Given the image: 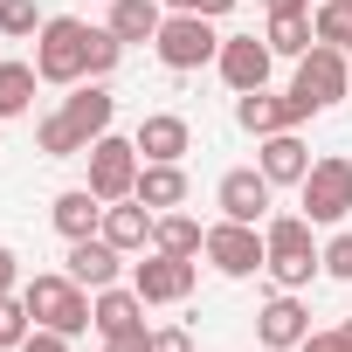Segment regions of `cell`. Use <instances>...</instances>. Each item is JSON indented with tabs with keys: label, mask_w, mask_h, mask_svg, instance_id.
I'll use <instances>...</instances> for the list:
<instances>
[{
	"label": "cell",
	"mask_w": 352,
	"mask_h": 352,
	"mask_svg": "<svg viewBox=\"0 0 352 352\" xmlns=\"http://www.w3.org/2000/svg\"><path fill=\"white\" fill-rule=\"evenodd\" d=\"M118 56H124V42H118L111 28H90V76H97V83L118 69Z\"/></svg>",
	"instance_id": "cell-30"
},
{
	"label": "cell",
	"mask_w": 352,
	"mask_h": 352,
	"mask_svg": "<svg viewBox=\"0 0 352 352\" xmlns=\"http://www.w3.org/2000/svg\"><path fill=\"white\" fill-rule=\"evenodd\" d=\"M263 242H270V276H276V290H304L311 270H324V249L311 242V221H304V214H270V221H263Z\"/></svg>",
	"instance_id": "cell-3"
},
{
	"label": "cell",
	"mask_w": 352,
	"mask_h": 352,
	"mask_svg": "<svg viewBox=\"0 0 352 352\" xmlns=\"http://www.w3.org/2000/svg\"><path fill=\"white\" fill-rule=\"evenodd\" d=\"M194 14H208V21H221V14H235V0H201Z\"/></svg>",
	"instance_id": "cell-36"
},
{
	"label": "cell",
	"mask_w": 352,
	"mask_h": 352,
	"mask_svg": "<svg viewBox=\"0 0 352 352\" xmlns=\"http://www.w3.org/2000/svg\"><path fill=\"white\" fill-rule=\"evenodd\" d=\"M270 63H276V49H270V42H256V35H221V56H214V69H221V83H228L235 97H249V90H270Z\"/></svg>",
	"instance_id": "cell-11"
},
{
	"label": "cell",
	"mask_w": 352,
	"mask_h": 352,
	"mask_svg": "<svg viewBox=\"0 0 352 352\" xmlns=\"http://www.w3.org/2000/svg\"><path fill=\"white\" fill-rule=\"evenodd\" d=\"M194 283H201V256H166V249H152L145 263H131V290H138L145 304H187Z\"/></svg>",
	"instance_id": "cell-9"
},
{
	"label": "cell",
	"mask_w": 352,
	"mask_h": 352,
	"mask_svg": "<svg viewBox=\"0 0 352 352\" xmlns=\"http://www.w3.org/2000/svg\"><path fill=\"white\" fill-rule=\"evenodd\" d=\"M28 331H35V311H28V304H21V290H14L8 304H0V352H14Z\"/></svg>",
	"instance_id": "cell-29"
},
{
	"label": "cell",
	"mask_w": 352,
	"mask_h": 352,
	"mask_svg": "<svg viewBox=\"0 0 352 352\" xmlns=\"http://www.w3.org/2000/svg\"><path fill=\"white\" fill-rule=\"evenodd\" d=\"M35 76H42V83H63V90L90 83V21L49 14L42 35H35Z\"/></svg>",
	"instance_id": "cell-1"
},
{
	"label": "cell",
	"mask_w": 352,
	"mask_h": 352,
	"mask_svg": "<svg viewBox=\"0 0 352 352\" xmlns=\"http://www.w3.org/2000/svg\"><path fill=\"white\" fill-rule=\"evenodd\" d=\"M311 338V311L297 304V290H276L263 311H256V345H276V352H297Z\"/></svg>",
	"instance_id": "cell-15"
},
{
	"label": "cell",
	"mask_w": 352,
	"mask_h": 352,
	"mask_svg": "<svg viewBox=\"0 0 352 352\" xmlns=\"http://www.w3.org/2000/svg\"><path fill=\"white\" fill-rule=\"evenodd\" d=\"M297 214H304L311 228H331V221H345V214H352V159H345V152L311 159L304 187H297Z\"/></svg>",
	"instance_id": "cell-4"
},
{
	"label": "cell",
	"mask_w": 352,
	"mask_h": 352,
	"mask_svg": "<svg viewBox=\"0 0 352 352\" xmlns=\"http://www.w3.org/2000/svg\"><path fill=\"white\" fill-rule=\"evenodd\" d=\"M324 276H338V283H352V228H338V235L324 242Z\"/></svg>",
	"instance_id": "cell-31"
},
{
	"label": "cell",
	"mask_w": 352,
	"mask_h": 352,
	"mask_svg": "<svg viewBox=\"0 0 352 352\" xmlns=\"http://www.w3.org/2000/svg\"><path fill=\"white\" fill-rule=\"evenodd\" d=\"M35 63H0V124L8 118H21V111H35Z\"/></svg>",
	"instance_id": "cell-24"
},
{
	"label": "cell",
	"mask_w": 352,
	"mask_h": 352,
	"mask_svg": "<svg viewBox=\"0 0 352 352\" xmlns=\"http://www.w3.org/2000/svg\"><path fill=\"white\" fill-rule=\"evenodd\" d=\"M345 56H352V49H345Z\"/></svg>",
	"instance_id": "cell-43"
},
{
	"label": "cell",
	"mask_w": 352,
	"mask_h": 352,
	"mask_svg": "<svg viewBox=\"0 0 352 352\" xmlns=\"http://www.w3.org/2000/svg\"><path fill=\"white\" fill-rule=\"evenodd\" d=\"M21 304L35 311V324H49V331H63V338L90 331V290H83L69 270H42V276H28V283H21Z\"/></svg>",
	"instance_id": "cell-2"
},
{
	"label": "cell",
	"mask_w": 352,
	"mask_h": 352,
	"mask_svg": "<svg viewBox=\"0 0 352 352\" xmlns=\"http://www.w3.org/2000/svg\"><path fill=\"white\" fill-rule=\"evenodd\" d=\"M63 270H69L83 290H111V283H118V270H124V249H111L104 235H83V242H69Z\"/></svg>",
	"instance_id": "cell-18"
},
{
	"label": "cell",
	"mask_w": 352,
	"mask_h": 352,
	"mask_svg": "<svg viewBox=\"0 0 352 352\" xmlns=\"http://www.w3.org/2000/svg\"><path fill=\"white\" fill-rule=\"evenodd\" d=\"M90 324L104 331V345H138L145 352V338H152L145 331V297L138 290H118V283L111 290H90Z\"/></svg>",
	"instance_id": "cell-10"
},
{
	"label": "cell",
	"mask_w": 352,
	"mask_h": 352,
	"mask_svg": "<svg viewBox=\"0 0 352 352\" xmlns=\"http://www.w3.org/2000/svg\"><path fill=\"white\" fill-rule=\"evenodd\" d=\"M21 290V270H14V249H0V304Z\"/></svg>",
	"instance_id": "cell-35"
},
{
	"label": "cell",
	"mask_w": 352,
	"mask_h": 352,
	"mask_svg": "<svg viewBox=\"0 0 352 352\" xmlns=\"http://www.w3.org/2000/svg\"><path fill=\"white\" fill-rule=\"evenodd\" d=\"M249 352H276V345H249Z\"/></svg>",
	"instance_id": "cell-41"
},
{
	"label": "cell",
	"mask_w": 352,
	"mask_h": 352,
	"mask_svg": "<svg viewBox=\"0 0 352 352\" xmlns=\"http://www.w3.org/2000/svg\"><path fill=\"white\" fill-rule=\"evenodd\" d=\"M256 166H263V180L270 187H304V173H311V145L297 131H270L256 138Z\"/></svg>",
	"instance_id": "cell-16"
},
{
	"label": "cell",
	"mask_w": 352,
	"mask_h": 352,
	"mask_svg": "<svg viewBox=\"0 0 352 352\" xmlns=\"http://www.w3.org/2000/svg\"><path fill=\"white\" fill-rule=\"evenodd\" d=\"M152 221H159V214H152L145 201H111V208H104V228H97V235H104L111 249L138 256V249H152Z\"/></svg>",
	"instance_id": "cell-19"
},
{
	"label": "cell",
	"mask_w": 352,
	"mask_h": 352,
	"mask_svg": "<svg viewBox=\"0 0 352 352\" xmlns=\"http://www.w3.org/2000/svg\"><path fill=\"white\" fill-rule=\"evenodd\" d=\"M83 159H90V194H97L104 208H111V201H131V194H138V166H145V159H138V145H131V138L104 131V138H97V145H90Z\"/></svg>",
	"instance_id": "cell-7"
},
{
	"label": "cell",
	"mask_w": 352,
	"mask_h": 352,
	"mask_svg": "<svg viewBox=\"0 0 352 352\" xmlns=\"http://www.w3.org/2000/svg\"><path fill=\"white\" fill-rule=\"evenodd\" d=\"M35 138H42V152H49V159H83V152H90V145H83V138L69 131V118H63V111H49Z\"/></svg>",
	"instance_id": "cell-28"
},
{
	"label": "cell",
	"mask_w": 352,
	"mask_h": 352,
	"mask_svg": "<svg viewBox=\"0 0 352 352\" xmlns=\"http://www.w3.org/2000/svg\"><path fill=\"white\" fill-rule=\"evenodd\" d=\"M145 352H194V338H187L180 324H166V331H152V338H145Z\"/></svg>",
	"instance_id": "cell-33"
},
{
	"label": "cell",
	"mask_w": 352,
	"mask_h": 352,
	"mask_svg": "<svg viewBox=\"0 0 352 352\" xmlns=\"http://www.w3.org/2000/svg\"><path fill=\"white\" fill-rule=\"evenodd\" d=\"M345 83H352V56H345V49H331V42H311V49L297 56L290 97H297L304 111H331V104L345 97Z\"/></svg>",
	"instance_id": "cell-5"
},
{
	"label": "cell",
	"mask_w": 352,
	"mask_h": 352,
	"mask_svg": "<svg viewBox=\"0 0 352 352\" xmlns=\"http://www.w3.org/2000/svg\"><path fill=\"white\" fill-rule=\"evenodd\" d=\"M311 35H318V42H331V49H352V8H345V0H318Z\"/></svg>",
	"instance_id": "cell-26"
},
{
	"label": "cell",
	"mask_w": 352,
	"mask_h": 352,
	"mask_svg": "<svg viewBox=\"0 0 352 352\" xmlns=\"http://www.w3.org/2000/svg\"><path fill=\"white\" fill-rule=\"evenodd\" d=\"M49 221H56V235H63V242H83V235H97V228H104V201H97L90 187H69V194H56Z\"/></svg>",
	"instance_id": "cell-20"
},
{
	"label": "cell",
	"mask_w": 352,
	"mask_h": 352,
	"mask_svg": "<svg viewBox=\"0 0 352 352\" xmlns=\"http://www.w3.org/2000/svg\"><path fill=\"white\" fill-rule=\"evenodd\" d=\"M297 352H352V345H345V331H311Z\"/></svg>",
	"instance_id": "cell-34"
},
{
	"label": "cell",
	"mask_w": 352,
	"mask_h": 352,
	"mask_svg": "<svg viewBox=\"0 0 352 352\" xmlns=\"http://www.w3.org/2000/svg\"><path fill=\"white\" fill-rule=\"evenodd\" d=\"M201 8V0H166V14H194Z\"/></svg>",
	"instance_id": "cell-38"
},
{
	"label": "cell",
	"mask_w": 352,
	"mask_h": 352,
	"mask_svg": "<svg viewBox=\"0 0 352 352\" xmlns=\"http://www.w3.org/2000/svg\"><path fill=\"white\" fill-rule=\"evenodd\" d=\"M14 352H69V338H63V331H49V324H35V331L14 345Z\"/></svg>",
	"instance_id": "cell-32"
},
{
	"label": "cell",
	"mask_w": 352,
	"mask_h": 352,
	"mask_svg": "<svg viewBox=\"0 0 352 352\" xmlns=\"http://www.w3.org/2000/svg\"><path fill=\"white\" fill-rule=\"evenodd\" d=\"M304 118H311V111H304L290 90H283V97H276V90H249V97H235V124H242L249 138H270V131H297Z\"/></svg>",
	"instance_id": "cell-13"
},
{
	"label": "cell",
	"mask_w": 352,
	"mask_h": 352,
	"mask_svg": "<svg viewBox=\"0 0 352 352\" xmlns=\"http://www.w3.org/2000/svg\"><path fill=\"white\" fill-rule=\"evenodd\" d=\"M221 276H256V270H270V242H263V228L256 221H214L208 228V249H201Z\"/></svg>",
	"instance_id": "cell-8"
},
{
	"label": "cell",
	"mask_w": 352,
	"mask_h": 352,
	"mask_svg": "<svg viewBox=\"0 0 352 352\" xmlns=\"http://www.w3.org/2000/svg\"><path fill=\"white\" fill-rule=\"evenodd\" d=\"M159 21H166V0H111V35L131 49V42H159Z\"/></svg>",
	"instance_id": "cell-21"
},
{
	"label": "cell",
	"mask_w": 352,
	"mask_h": 352,
	"mask_svg": "<svg viewBox=\"0 0 352 352\" xmlns=\"http://www.w3.org/2000/svg\"><path fill=\"white\" fill-rule=\"evenodd\" d=\"M104 352H138V345H104Z\"/></svg>",
	"instance_id": "cell-40"
},
{
	"label": "cell",
	"mask_w": 352,
	"mask_h": 352,
	"mask_svg": "<svg viewBox=\"0 0 352 352\" xmlns=\"http://www.w3.org/2000/svg\"><path fill=\"white\" fill-rule=\"evenodd\" d=\"M42 8H35V0H0V35H8V42H35L42 35Z\"/></svg>",
	"instance_id": "cell-27"
},
{
	"label": "cell",
	"mask_w": 352,
	"mask_h": 352,
	"mask_svg": "<svg viewBox=\"0 0 352 352\" xmlns=\"http://www.w3.org/2000/svg\"><path fill=\"white\" fill-rule=\"evenodd\" d=\"M338 331H345V345H352V318H345V324H338Z\"/></svg>",
	"instance_id": "cell-39"
},
{
	"label": "cell",
	"mask_w": 352,
	"mask_h": 352,
	"mask_svg": "<svg viewBox=\"0 0 352 352\" xmlns=\"http://www.w3.org/2000/svg\"><path fill=\"white\" fill-rule=\"evenodd\" d=\"M345 8H352V0H345Z\"/></svg>",
	"instance_id": "cell-42"
},
{
	"label": "cell",
	"mask_w": 352,
	"mask_h": 352,
	"mask_svg": "<svg viewBox=\"0 0 352 352\" xmlns=\"http://www.w3.org/2000/svg\"><path fill=\"white\" fill-rule=\"evenodd\" d=\"M270 14H297V8H311V0H263Z\"/></svg>",
	"instance_id": "cell-37"
},
{
	"label": "cell",
	"mask_w": 352,
	"mask_h": 352,
	"mask_svg": "<svg viewBox=\"0 0 352 352\" xmlns=\"http://www.w3.org/2000/svg\"><path fill=\"white\" fill-rule=\"evenodd\" d=\"M131 145H138V159H159V166H180V159L194 152V124H187L180 111H152V118H138Z\"/></svg>",
	"instance_id": "cell-14"
},
{
	"label": "cell",
	"mask_w": 352,
	"mask_h": 352,
	"mask_svg": "<svg viewBox=\"0 0 352 352\" xmlns=\"http://www.w3.org/2000/svg\"><path fill=\"white\" fill-rule=\"evenodd\" d=\"M270 180H263V166H235V173H221V187H214V208L228 214V221H270Z\"/></svg>",
	"instance_id": "cell-12"
},
{
	"label": "cell",
	"mask_w": 352,
	"mask_h": 352,
	"mask_svg": "<svg viewBox=\"0 0 352 352\" xmlns=\"http://www.w3.org/2000/svg\"><path fill=\"white\" fill-rule=\"evenodd\" d=\"M152 49H159V63H166V69H180V76H187V69H208V63L221 56V35H214V21H208V14H166Z\"/></svg>",
	"instance_id": "cell-6"
},
{
	"label": "cell",
	"mask_w": 352,
	"mask_h": 352,
	"mask_svg": "<svg viewBox=\"0 0 352 352\" xmlns=\"http://www.w3.org/2000/svg\"><path fill=\"white\" fill-rule=\"evenodd\" d=\"M63 118H69V131H76L83 145H97V138L111 131V118H118V97L90 76V83H76V90L63 97Z\"/></svg>",
	"instance_id": "cell-17"
},
{
	"label": "cell",
	"mask_w": 352,
	"mask_h": 352,
	"mask_svg": "<svg viewBox=\"0 0 352 352\" xmlns=\"http://www.w3.org/2000/svg\"><path fill=\"white\" fill-rule=\"evenodd\" d=\"M276 56H304L318 35H311V8H297V14H270V35H263Z\"/></svg>",
	"instance_id": "cell-25"
},
{
	"label": "cell",
	"mask_w": 352,
	"mask_h": 352,
	"mask_svg": "<svg viewBox=\"0 0 352 352\" xmlns=\"http://www.w3.org/2000/svg\"><path fill=\"white\" fill-rule=\"evenodd\" d=\"M152 249H166V256H201V249H208V228H201L194 214H180V208H166V214L152 221Z\"/></svg>",
	"instance_id": "cell-23"
},
{
	"label": "cell",
	"mask_w": 352,
	"mask_h": 352,
	"mask_svg": "<svg viewBox=\"0 0 352 352\" xmlns=\"http://www.w3.org/2000/svg\"><path fill=\"white\" fill-rule=\"evenodd\" d=\"M131 201H145L152 214H166V208H187V173L180 166H159V159H145L138 166V194Z\"/></svg>",
	"instance_id": "cell-22"
}]
</instances>
